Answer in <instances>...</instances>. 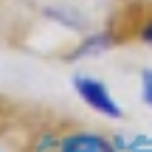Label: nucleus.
I'll use <instances>...</instances> for the list:
<instances>
[{
  "label": "nucleus",
  "instance_id": "7ed1b4c3",
  "mask_svg": "<svg viewBox=\"0 0 152 152\" xmlns=\"http://www.w3.org/2000/svg\"><path fill=\"white\" fill-rule=\"evenodd\" d=\"M110 45H113V39H110L107 34H93L90 39H85V42L76 48L73 56H79V59H82V56H96V54H104Z\"/></svg>",
  "mask_w": 152,
  "mask_h": 152
},
{
  "label": "nucleus",
  "instance_id": "423d86ee",
  "mask_svg": "<svg viewBox=\"0 0 152 152\" xmlns=\"http://www.w3.org/2000/svg\"><path fill=\"white\" fill-rule=\"evenodd\" d=\"M138 39H141L144 45H149V48H152V17L141 26V31H138Z\"/></svg>",
  "mask_w": 152,
  "mask_h": 152
},
{
  "label": "nucleus",
  "instance_id": "20e7f679",
  "mask_svg": "<svg viewBox=\"0 0 152 152\" xmlns=\"http://www.w3.org/2000/svg\"><path fill=\"white\" fill-rule=\"evenodd\" d=\"M48 17H51V20H59L65 28H82L79 11H71V9H65V6H59V9H48Z\"/></svg>",
  "mask_w": 152,
  "mask_h": 152
},
{
  "label": "nucleus",
  "instance_id": "f257e3e1",
  "mask_svg": "<svg viewBox=\"0 0 152 152\" xmlns=\"http://www.w3.org/2000/svg\"><path fill=\"white\" fill-rule=\"evenodd\" d=\"M73 87L79 93V99L87 104L90 110H96L99 115H107V118H121V107L113 99L110 87L102 79H93V76H73Z\"/></svg>",
  "mask_w": 152,
  "mask_h": 152
},
{
  "label": "nucleus",
  "instance_id": "39448f33",
  "mask_svg": "<svg viewBox=\"0 0 152 152\" xmlns=\"http://www.w3.org/2000/svg\"><path fill=\"white\" fill-rule=\"evenodd\" d=\"M141 99H144V104L152 110V71L141 73Z\"/></svg>",
  "mask_w": 152,
  "mask_h": 152
},
{
  "label": "nucleus",
  "instance_id": "f03ea898",
  "mask_svg": "<svg viewBox=\"0 0 152 152\" xmlns=\"http://www.w3.org/2000/svg\"><path fill=\"white\" fill-rule=\"evenodd\" d=\"M59 152H115L107 138L96 135V132H73L62 141Z\"/></svg>",
  "mask_w": 152,
  "mask_h": 152
}]
</instances>
